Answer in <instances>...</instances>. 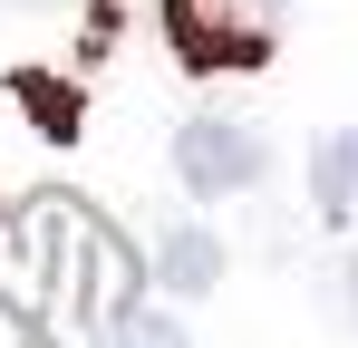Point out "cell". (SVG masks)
<instances>
[{
	"instance_id": "5",
	"label": "cell",
	"mask_w": 358,
	"mask_h": 348,
	"mask_svg": "<svg viewBox=\"0 0 358 348\" xmlns=\"http://www.w3.org/2000/svg\"><path fill=\"white\" fill-rule=\"evenodd\" d=\"M97 348H194V339H184L165 310H136V300H126V310L97 319Z\"/></svg>"
},
{
	"instance_id": "2",
	"label": "cell",
	"mask_w": 358,
	"mask_h": 348,
	"mask_svg": "<svg viewBox=\"0 0 358 348\" xmlns=\"http://www.w3.org/2000/svg\"><path fill=\"white\" fill-rule=\"evenodd\" d=\"M175 174L194 184V194H242V184L262 174V136L233 126V116H194V126L175 136Z\"/></svg>"
},
{
	"instance_id": "7",
	"label": "cell",
	"mask_w": 358,
	"mask_h": 348,
	"mask_svg": "<svg viewBox=\"0 0 358 348\" xmlns=\"http://www.w3.org/2000/svg\"><path fill=\"white\" fill-rule=\"evenodd\" d=\"M349 300H358V252H349Z\"/></svg>"
},
{
	"instance_id": "6",
	"label": "cell",
	"mask_w": 358,
	"mask_h": 348,
	"mask_svg": "<svg viewBox=\"0 0 358 348\" xmlns=\"http://www.w3.org/2000/svg\"><path fill=\"white\" fill-rule=\"evenodd\" d=\"M20 97H29V116H39V126H78V97H68V87H39V78H20Z\"/></svg>"
},
{
	"instance_id": "4",
	"label": "cell",
	"mask_w": 358,
	"mask_h": 348,
	"mask_svg": "<svg viewBox=\"0 0 358 348\" xmlns=\"http://www.w3.org/2000/svg\"><path fill=\"white\" fill-rule=\"evenodd\" d=\"M310 194H320V213H358V126L320 145V165H310Z\"/></svg>"
},
{
	"instance_id": "3",
	"label": "cell",
	"mask_w": 358,
	"mask_h": 348,
	"mask_svg": "<svg viewBox=\"0 0 358 348\" xmlns=\"http://www.w3.org/2000/svg\"><path fill=\"white\" fill-rule=\"evenodd\" d=\"M165 281L184 290V300H203V290L223 281V242L203 223H184V232H165Z\"/></svg>"
},
{
	"instance_id": "1",
	"label": "cell",
	"mask_w": 358,
	"mask_h": 348,
	"mask_svg": "<svg viewBox=\"0 0 358 348\" xmlns=\"http://www.w3.org/2000/svg\"><path fill=\"white\" fill-rule=\"evenodd\" d=\"M281 0H165V29L194 68H262Z\"/></svg>"
}]
</instances>
